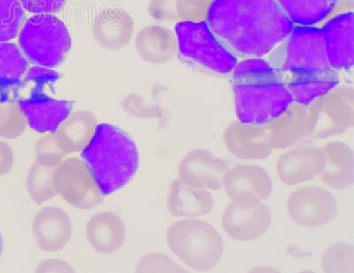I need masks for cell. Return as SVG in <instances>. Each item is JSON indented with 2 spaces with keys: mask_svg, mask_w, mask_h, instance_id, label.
I'll use <instances>...</instances> for the list:
<instances>
[{
  "mask_svg": "<svg viewBox=\"0 0 354 273\" xmlns=\"http://www.w3.org/2000/svg\"><path fill=\"white\" fill-rule=\"evenodd\" d=\"M81 159L104 196L118 192L135 177L140 163L137 143L115 125L100 123Z\"/></svg>",
  "mask_w": 354,
  "mask_h": 273,
  "instance_id": "3",
  "label": "cell"
},
{
  "mask_svg": "<svg viewBox=\"0 0 354 273\" xmlns=\"http://www.w3.org/2000/svg\"><path fill=\"white\" fill-rule=\"evenodd\" d=\"M15 156L10 144L0 138V177L10 174L14 168Z\"/></svg>",
  "mask_w": 354,
  "mask_h": 273,
  "instance_id": "40",
  "label": "cell"
},
{
  "mask_svg": "<svg viewBox=\"0 0 354 273\" xmlns=\"http://www.w3.org/2000/svg\"><path fill=\"white\" fill-rule=\"evenodd\" d=\"M217 0H177L180 21L201 23L207 21L212 6Z\"/></svg>",
  "mask_w": 354,
  "mask_h": 273,
  "instance_id": "36",
  "label": "cell"
},
{
  "mask_svg": "<svg viewBox=\"0 0 354 273\" xmlns=\"http://www.w3.org/2000/svg\"><path fill=\"white\" fill-rule=\"evenodd\" d=\"M135 47L139 57L151 65L166 64L179 52L175 31L159 25H150L139 31Z\"/></svg>",
  "mask_w": 354,
  "mask_h": 273,
  "instance_id": "22",
  "label": "cell"
},
{
  "mask_svg": "<svg viewBox=\"0 0 354 273\" xmlns=\"http://www.w3.org/2000/svg\"><path fill=\"white\" fill-rule=\"evenodd\" d=\"M36 272L49 273H71L75 270L68 261L62 259H47L37 263Z\"/></svg>",
  "mask_w": 354,
  "mask_h": 273,
  "instance_id": "39",
  "label": "cell"
},
{
  "mask_svg": "<svg viewBox=\"0 0 354 273\" xmlns=\"http://www.w3.org/2000/svg\"><path fill=\"white\" fill-rule=\"evenodd\" d=\"M324 165L322 147L302 142L280 156L277 164V175L287 186H295L318 178Z\"/></svg>",
  "mask_w": 354,
  "mask_h": 273,
  "instance_id": "13",
  "label": "cell"
},
{
  "mask_svg": "<svg viewBox=\"0 0 354 273\" xmlns=\"http://www.w3.org/2000/svg\"><path fill=\"white\" fill-rule=\"evenodd\" d=\"M274 150L288 149L309 139L312 119L308 105L292 101L268 124Z\"/></svg>",
  "mask_w": 354,
  "mask_h": 273,
  "instance_id": "18",
  "label": "cell"
},
{
  "mask_svg": "<svg viewBox=\"0 0 354 273\" xmlns=\"http://www.w3.org/2000/svg\"><path fill=\"white\" fill-rule=\"evenodd\" d=\"M292 95L293 101L308 105L339 84L336 72L312 75H289L283 81Z\"/></svg>",
  "mask_w": 354,
  "mask_h": 273,
  "instance_id": "26",
  "label": "cell"
},
{
  "mask_svg": "<svg viewBox=\"0 0 354 273\" xmlns=\"http://www.w3.org/2000/svg\"><path fill=\"white\" fill-rule=\"evenodd\" d=\"M35 155L36 162L50 168H56L68 156L57 142L53 133L44 134L37 140L35 146Z\"/></svg>",
  "mask_w": 354,
  "mask_h": 273,
  "instance_id": "33",
  "label": "cell"
},
{
  "mask_svg": "<svg viewBox=\"0 0 354 273\" xmlns=\"http://www.w3.org/2000/svg\"><path fill=\"white\" fill-rule=\"evenodd\" d=\"M96 116L86 110L73 111L53 132L57 142L68 155L81 152L97 130Z\"/></svg>",
  "mask_w": 354,
  "mask_h": 273,
  "instance_id": "25",
  "label": "cell"
},
{
  "mask_svg": "<svg viewBox=\"0 0 354 273\" xmlns=\"http://www.w3.org/2000/svg\"><path fill=\"white\" fill-rule=\"evenodd\" d=\"M166 241L174 255L195 271H211L223 259V237L213 225L199 218L174 222L167 228Z\"/></svg>",
  "mask_w": 354,
  "mask_h": 273,
  "instance_id": "5",
  "label": "cell"
},
{
  "mask_svg": "<svg viewBox=\"0 0 354 273\" xmlns=\"http://www.w3.org/2000/svg\"><path fill=\"white\" fill-rule=\"evenodd\" d=\"M35 243L46 253H57L65 249L73 234L71 216L58 206H46L35 215L32 227Z\"/></svg>",
  "mask_w": 354,
  "mask_h": 273,
  "instance_id": "16",
  "label": "cell"
},
{
  "mask_svg": "<svg viewBox=\"0 0 354 273\" xmlns=\"http://www.w3.org/2000/svg\"><path fill=\"white\" fill-rule=\"evenodd\" d=\"M176 3L177 0H150L148 14L160 23H179Z\"/></svg>",
  "mask_w": 354,
  "mask_h": 273,
  "instance_id": "37",
  "label": "cell"
},
{
  "mask_svg": "<svg viewBox=\"0 0 354 273\" xmlns=\"http://www.w3.org/2000/svg\"><path fill=\"white\" fill-rule=\"evenodd\" d=\"M122 109L129 117L143 120L158 119L162 114L159 106L138 93H129L123 97Z\"/></svg>",
  "mask_w": 354,
  "mask_h": 273,
  "instance_id": "34",
  "label": "cell"
},
{
  "mask_svg": "<svg viewBox=\"0 0 354 273\" xmlns=\"http://www.w3.org/2000/svg\"><path fill=\"white\" fill-rule=\"evenodd\" d=\"M28 127L26 118L17 101L5 103L0 108V138L14 140L20 137Z\"/></svg>",
  "mask_w": 354,
  "mask_h": 273,
  "instance_id": "32",
  "label": "cell"
},
{
  "mask_svg": "<svg viewBox=\"0 0 354 273\" xmlns=\"http://www.w3.org/2000/svg\"><path fill=\"white\" fill-rule=\"evenodd\" d=\"M330 67L347 70L354 63L353 12L328 19L322 29Z\"/></svg>",
  "mask_w": 354,
  "mask_h": 273,
  "instance_id": "17",
  "label": "cell"
},
{
  "mask_svg": "<svg viewBox=\"0 0 354 273\" xmlns=\"http://www.w3.org/2000/svg\"><path fill=\"white\" fill-rule=\"evenodd\" d=\"M223 141L229 152L242 160L267 159L274 150L268 125L233 121L224 130Z\"/></svg>",
  "mask_w": 354,
  "mask_h": 273,
  "instance_id": "15",
  "label": "cell"
},
{
  "mask_svg": "<svg viewBox=\"0 0 354 273\" xmlns=\"http://www.w3.org/2000/svg\"><path fill=\"white\" fill-rule=\"evenodd\" d=\"M270 175L261 166L241 165L230 168L223 179V190L230 199L239 194H252L261 201L273 193Z\"/></svg>",
  "mask_w": 354,
  "mask_h": 273,
  "instance_id": "23",
  "label": "cell"
},
{
  "mask_svg": "<svg viewBox=\"0 0 354 273\" xmlns=\"http://www.w3.org/2000/svg\"><path fill=\"white\" fill-rule=\"evenodd\" d=\"M91 249L100 255H113L122 249L127 240V228L116 213L101 212L91 216L85 228Z\"/></svg>",
  "mask_w": 354,
  "mask_h": 273,
  "instance_id": "20",
  "label": "cell"
},
{
  "mask_svg": "<svg viewBox=\"0 0 354 273\" xmlns=\"http://www.w3.org/2000/svg\"><path fill=\"white\" fill-rule=\"evenodd\" d=\"M25 23V10L20 0H0V43L10 42Z\"/></svg>",
  "mask_w": 354,
  "mask_h": 273,
  "instance_id": "31",
  "label": "cell"
},
{
  "mask_svg": "<svg viewBox=\"0 0 354 273\" xmlns=\"http://www.w3.org/2000/svg\"><path fill=\"white\" fill-rule=\"evenodd\" d=\"M24 10L33 14H55L64 8L66 0H20Z\"/></svg>",
  "mask_w": 354,
  "mask_h": 273,
  "instance_id": "38",
  "label": "cell"
},
{
  "mask_svg": "<svg viewBox=\"0 0 354 273\" xmlns=\"http://www.w3.org/2000/svg\"><path fill=\"white\" fill-rule=\"evenodd\" d=\"M232 75L239 121L268 125L293 101L286 83L263 59L251 58L238 63Z\"/></svg>",
  "mask_w": 354,
  "mask_h": 273,
  "instance_id": "2",
  "label": "cell"
},
{
  "mask_svg": "<svg viewBox=\"0 0 354 273\" xmlns=\"http://www.w3.org/2000/svg\"><path fill=\"white\" fill-rule=\"evenodd\" d=\"M134 30L131 14L121 8H107L97 14L93 34L97 45L109 51H120L128 46Z\"/></svg>",
  "mask_w": 354,
  "mask_h": 273,
  "instance_id": "21",
  "label": "cell"
},
{
  "mask_svg": "<svg viewBox=\"0 0 354 273\" xmlns=\"http://www.w3.org/2000/svg\"><path fill=\"white\" fill-rule=\"evenodd\" d=\"M308 106L312 119L309 139H327L344 134L353 125V87L337 84Z\"/></svg>",
  "mask_w": 354,
  "mask_h": 273,
  "instance_id": "9",
  "label": "cell"
},
{
  "mask_svg": "<svg viewBox=\"0 0 354 273\" xmlns=\"http://www.w3.org/2000/svg\"><path fill=\"white\" fill-rule=\"evenodd\" d=\"M28 69V59L20 47L10 42L0 43V90L18 86Z\"/></svg>",
  "mask_w": 354,
  "mask_h": 273,
  "instance_id": "28",
  "label": "cell"
},
{
  "mask_svg": "<svg viewBox=\"0 0 354 273\" xmlns=\"http://www.w3.org/2000/svg\"><path fill=\"white\" fill-rule=\"evenodd\" d=\"M53 185L58 196L78 210H91L105 199L99 185L81 158H66L53 172Z\"/></svg>",
  "mask_w": 354,
  "mask_h": 273,
  "instance_id": "11",
  "label": "cell"
},
{
  "mask_svg": "<svg viewBox=\"0 0 354 273\" xmlns=\"http://www.w3.org/2000/svg\"><path fill=\"white\" fill-rule=\"evenodd\" d=\"M286 39L281 67L287 77L334 71L328 62L322 29L311 26L293 28Z\"/></svg>",
  "mask_w": 354,
  "mask_h": 273,
  "instance_id": "8",
  "label": "cell"
},
{
  "mask_svg": "<svg viewBox=\"0 0 354 273\" xmlns=\"http://www.w3.org/2000/svg\"><path fill=\"white\" fill-rule=\"evenodd\" d=\"M19 47L28 61L47 68L61 65L72 46L68 27L55 14H35L18 34Z\"/></svg>",
  "mask_w": 354,
  "mask_h": 273,
  "instance_id": "6",
  "label": "cell"
},
{
  "mask_svg": "<svg viewBox=\"0 0 354 273\" xmlns=\"http://www.w3.org/2000/svg\"><path fill=\"white\" fill-rule=\"evenodd\" d=\"M325 165L319 175L322 183L333 190H346L353 184L354 153L348 144L340 141L322 146Z\"/></svg>",
  "mask_w": 354,
  "mask_h": 273,
  "instance_id": "24",
  "label": "cell"
},
{
  "mask_svg": "<svg viewBox=\"0 0 354 273\" xmlns=\"http://www.w3.org/2000/svg\"><path fill=\"white\" fill-rule=\"evenodd\" d=\"M205 23L224 46L250 58L268 54L294 28L276 0H217Z\"/></svg>",
  "mask_w": 354,
  "mask_h": 273,
  "instance_id": "1",
  "label": "cell"
},
{
  "mask_svg": "<svg viewBox=\"0 0 354 273\" xmlns=\"http://www.w3.org/2000/svg\"><path fill=\"white\" fill-rule=\"evenodd\" d=\"M216 200L209 190L191 186L179 178L170 182L167 192V211L178 219H196L209 214Z\"/></svg>",
  "mask_w": 354,
  "mask_h": 273,
  "instance_id": "19",
  "label": "cell"
},
{
  "mask_svg": "<svg viewBox=\"0 0 354 273\" xmlns=\"http://www.w3.org/2000/svg\"><path fill=\"white\" fill-rule=\"evenodd\" d=\"M136 272H185V269L166 254L150 252L138 260Z\"/></svg>",
  "mask_w": 354,
  "mask_h": 273,
  "instance_id": "35",
  "label": "cell"
},
{
  "mask_svg": "<svg viewBox=\"0 0 354 273\" xmlns=\"http://www.w3.org/2000/svg\"><path fill=\"white\" fill-rule=\"evenodd\" d=\"M178 52L195 64L220 74L232 73L238 59L205 21H179L175 27Z\"/></svg>",
  "mask_w": 354,
  "mask_h": 273,
  "instance_id": "7",
  "label": "cell"
},
{
  "mask_svg": "<svg viewBox=\"0 0 354 273\" xmlns=\"http://www.w3.org/2000/svg\"><path fill=\"white\" fill-rule=\"evenodd\" d=\"M59 78L61 74L52 68L36 65L28 69L18 85L17 102L28 127L37 133H53L73 112L74 102L55 99L48 93Z\"/></svg>",
  "mask_w": 354,
  "mask_h": 273,
  "instance_id": "4",
  "label": "cell"
},
{
  "mask_svg": "<svg viewBox=\"0 0 354 273\" xmlns=\"http://www.w3.org/2000/svg\"><path fill=\"white\" fill-rule=\"evenodd\" d=\"M292 23L300 26L324 21L339 0H276Z\"/></svg>",
  "mask_w": 354,
  "mask_h": 273,
  "instance_id": "27",
  "label": "cell"
},
{
  "mask_svg": "<svg viewBox=\"0 0 354 273\" xmlns=\"http://www.w3.org/2000/svg\"><path fill=\"white\" fill-rule=\"evenodd\" d=\"M55 168H47L35 162L27 174L26 188L30 199L41 205L57 196L53 185V172Z\"/></svg>",
  "mask_w": 354,
  "mask_h": 273,
  "instance_id": "29",
  "label": "cell"
},
{
  "mask_svg": "<svg viewBox=\"0 0 354 273\" xmlns=\"http://www.w3.org/2000/svg\"><path fill=\"white\" fill-rule=\"evenodd\" d=\"M322 271L328 273L354 272V247L352 244L335 243L322 254Z\"/></svg>",
  "mask_w": 354,
  "mask_h": 273,
  "instance_id": "30",
  "label": "cell"
},
{
  "mask_svg": "<svg viewBox=\"0 0 354 273\" xmlns=\"http://www.w3.org/2000/svg\"><path fill=\"white\" fill-rule=\"evenodd\" d=\"M3 250H4V240H3L2 234L0 233V257L2 256Z\"/></svg>",
  "mask_w": 354,
  "mask_h": 273,
  "instance_id": "41",
  "label": "cell"
},
{
  "mask_svg": "<svg viewBox=\"0 0 354 273\" xmlns=\"http://www.w3.org/2000/svg\"><path fill=\"white\" fill-rule=\"evenodd\" d=\"M287 211L290 219L301 227L321 228L336 218L338 203L334 194L324 188L303 187L288 199Z\"/></svg>",
  "mask_w": 354,
  "mask_h": 273,
  "instance_id": "12",
  "label": "cell"
},
{
  "mask_svg": "<svg viewBox=\"0 0 354 273\" xmlns=\"http://www.w3.org/2000/svg\"><path fill=\"white\" fill-rule=\"evenodd\" d=\"M229 169V165L210 150L195 149L186 153L179 162L178 178L191 186L220 190Z\"/></svg>",
  "mask_w": 354,
  "mask_h": 273,
  "instance_id": "14",
  "label": "cell"
},
{
  "mask_svg": "<svg viewBox=\"0 0 354 273\" xmlns=\"http://www.w3.org/2000/svg\"><path fill=\"white\" fill-rule=\"evenodd\" d=\"M271 224L270 207L258 197L248 194L230 199L221 218L224 232L239 241L260 239L270 230Z\"/></svg>",
  "mask_w": 354,
  "mask_h": 273,
  "instance_id": "10",
  "label": "cell"
}]
</instances>
